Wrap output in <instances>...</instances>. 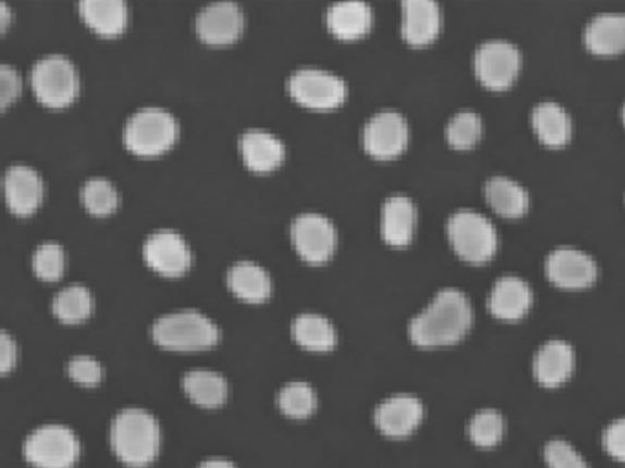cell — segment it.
<instances>
[{
    "instance_id": "cell-25",
    "label": "cell",
    "mask_w": 625,
    "mask_h": 468,
    "mask_svg": "<svg viewBox=\"0 0 625 468\" xmlns=\"http://www.w3.org/2000/svg\"><path fill=\"white\" fill-rule=\"evenodd\" d=\"M228 287L234 297L247 304H262L271 297L268 271L255 262L234 263L229 269Z\"/></svg>"
},
{
    "instance_id": "cell-4",
    "label": "cell",
    "mask_w": 625,
    "mask_h": 468,
    "mask_svg": "<svg viewBox=\"0 0 625 468\" xmlns=\"http://www.w3.org/2000/svg\"><path fill=\"white\" fill-rule=\"evenodd\" d=\"M29 86L46 109H66L79 96V74L66 56L51 53L34 64Z\"/></svg>"
},
{
    "instance_id": "cell-32",
    "label": "cell",
    "mask_w": 625,
    "mask_h": 468,
    "mask_svg": "<svg viewBox=\"0 0 625 468\" xmlns=\"http://www.w3.org/2000/svg\"><path fill=\"white\" fill-rule=\"evenodd\" d=\"M503 434H505V419L494 408L476 411L468 423L470 440L474 445L481 446V448L498 445L503 440Z\"/></svg>"
},
{
    "instance_id": "cell-29",
    "label": "cell",
    "mask_w": 625,
    "mask_h": 468,
    "mask_svg": "<svg viewBox=\"0 0 625 468\" xmlns=\"http://www.w3.org/2000/svg\"><path fill=\"white\" fill-rule=\"evenodd\" d=\"M291 333L295 343L307 352L324 354L336 346V332L330 320L317 313H302L293 320Z\"/></svg>"
},
{
    "instance_id": "cell-18",
    "label": "cell",
    "mask_w": 625,
    "mask_h": 468,
    "mask_svg": "<svg viewBox=\"0 0 625 468\" xmlns=\"http://www.w3.org/2000/svg\"><path fill=\"white\" fill-rule=\"evenodd\" d=\"M403 24L401 34L409 46L422 48L432 45L441 32V8L430 0H406L401 4Z\"/></svg>"
},
{
    "instance_id": "cell-41",
    "label": "cell",
    "mask_w": 625,
    "mask_h": 468,
    "mask_svg": "<svg viewBox=\"0 0 625 468\" xmlns=\"http://www.w3.org/2000/svg\"><path fill=\"white\" fill-rule=\"evenodd\" d=\"M13 21V13L7 2H0V35L4 34Z\"/></svg>"
},
{
    "instance_id": "cell-30",
    "label": "cell",
    "mask_w": 625,
    "mask_h": 468,
    "mask_svg": "<svg viewBox=\"0 0 625 468\" xmlns=\"http://www.w3.org/2000/svg\"><path fill=\"white\" fill-rule=\"evenodd\" d=\"M51 309L63 324H81L94 311V297L88 287L72 284L56 295Z\"/></svg>"
},
{
    "instance_id": "cell-13",
    "label": "cell",
    "mask_w": 625,
    "mask_h": 468,
    "mask_svg": "<svg viewBox=\"0 0 625 468\" xmlns=\"http://www.w3.org/2000/svg\"><path fill=\"white\" fill-rule=\"evenodd\" d=\"M546 274L549 282L560 290L578 292L597 282L598 266L580 249L557 247L547 257Z\"/></svg>"
},
{
    "instance_id": "cell-33",
    "label": "cell",
    "mask_w": 625,
    "mask_h": 468,
    "mask_svg": "<svg viewBox=\"0 0 625 468\" xmlns=\"http://www.w3.org/2000/svg\"><path fill=\"white\" fill-rule=\"evenodd\" d=\"M483 136V121L473 110L455 114L446 126V139L454 149H473Z\"/></svg>"
},
{
    "instance_id": "cell-39",
    "label": "cell",
    "mask_w": 625,
    "mask_h": 468,
    "mask_svg": "<svg viewBox=\"0 0 625 468\" xmlns=\"http://www.w3.org/2000/svg\"><path fill=\"white\" fill-rule=\"evenodd\" d=\"M602 445L609 456L625 463V417L614 419L603 429Z\"/></svg>"
},
{
    "instance_id": "cell-1",
    "label": "cell",
    "mask_w": 625,
    "mask_h": 468,
    "mask_svg": "<svg viewBox=\"0 0 625 468\" xmlns=\"http://www.w3.org/2000/svg\"><path fill=\"white\" fill-rule=\"evenodd\" d=\"M474 322L473 304L459 290H443L409 322V338L419 348H443L466 337Z\"/></svg>"
},
{
    "instance_id": "cell-9",
    "label": "cell",
    "mask_w": 625,
    "mask_h": 468,
    "mask_svg": "<svg viewBox=\"0 0 625 468\" xmlns=\"http://www.w3.org/2000/svg\"><path fill=\"white\" fill-rule=\"evenodd\" d=\"M522 70V53L506 40H489L474 53V72L489 90H506L516 83Z\"/></svg>"
},
{
    "instance_id": "cell-8",
    "label": "cell",
    "mask_w": 625,
    "mask_h": 468,
    "mask_svg": "<svg viewBox=\"0 0 625 468\" xmlns=\"http://www.w3.org/2000/svg\"><path fill=\"white\" fill-rule=\"evenodd\" d=\"M287 91L295 103L306 109H339L347 98L346 83L326 70L302 69L291 75Z\"/></svg>"
},
{
    "instance_id": "cell-40",
    "label": "cell",
    "mask_w": 625,
    "mask_h": 468,
    "mask_svg": "<svg viewBox=\"0 0 625 468\" xmlns=\"http://www.w3.org/2000/svg\"><path fill=\"white\" fill-rule=\"evenodd\" d=\"M17 365V344L10 333L0 330V375H7Z\"/></svg>"
},
{
    "instance_id": "cell-24",
    "label": "cell",
    "mask_w": 625,
    "mask_h": 468,
    "mask_svg": "<svg viewBox=\"0 0 625 468\" xmlns=\"http://www.w3.org/2000/svg\"><path fill=\"white\" fill-rule=\"evenodd\" d=\"M587 50L597 56L625 52V13H602L584 32Z\"/></svg>"
},
{
    "instance_id": "cell-15",
    "label": "cell",
    "mask_w": 625,
    "mask_h": 468,
    "mask_svg": "<svg viewBox=\"0 0 625 468\" xmlns=\"http://www.w3.org/2000/svg\"><path fill=\"white\" fill-rule=\"evenodd\" d=\"M196 32L205 45H233L244 32V13L234 2H215L199 12Z\"/></svg>"
},
{
    "instance_id": "cell-2",
    "label": "cell",
    "mask_w": 625,
    "mask_h": 468,
    "mask_svg": "<svg viewBox=\"0 0 625 468\" xmlns=\"http://www.w3.org/2000/svg\"><path fill=\"white\" fill-rule=\"evenodd\" d=\"M110 445L126 467H147L160 454V423L148 410L136 406L125 408L112 421Z\"/></svg>"
},
{
    "instance_id": "cell-17",
    "label": "cell",
    "mask_w": 625,
    "mask_h": 468,
    "mask_svg": "<svg viewBox=\"0 0 625 468\" xmlns=\"http://www.w3.org/2000/svg\"><path fill=\"white\" fill-rule=\"evenodd\" d=\"M575 349L562 338H551L541 344L532 359V373L541 386H562L575 370Z\"/></svg>"
},
{
    "instance_id": "cell-11",
    "label": "cell",
    "mask_w": 625,
    "mask_h": 468,
    "mask_svg": "<svg viewBox=\"0 0 625 468\" xmlns=\"http://www.w3.org/2000/svg\"><path fill=\"white\" fill-rule=\"evenodd\" d=\"M408 141V123L395 110H382L364 125V150L376 160H395L406 150Z\"/></svg>"
},
{
    "instance_id": "cell-14",
    "label": "cell",
    "mask_w": 625,
    "mask_h": 468,
    "mask_svg": "<svg viewBox=\"0 0 625 468\" xmlns=\"http://www.w3.org/2000/svg\"><path fill=\"white\" fill-rule=\"evenodd\" d=\"M2 193L10 211L19 218L37 212L45 198V183L29 165H12L2 177Z\"/></svg>"
},
{
    "instance_id": "cell-12",
    "label": "cell",
    "mask_w": 625,
    "mask_h": 468,
    "mask_svg": "<svg viewBox=\"0 0 625 468\" xmlns=\"http://www.w3.org/2000/svg\"><path fill=\"white\" fill-rule=\"evenodd\" d=\"M143 258L148 268L167 279L183 276L193 266V253L187 242L182 234L169 229L148 236L143 246Z\"/></svg>"
},
{
    "instance_id": "cell-19",
    "label": "cell",
    "mask_w": 625,
    "mask_h": 468,
    "mask_svg": "<svg viewBox=\"0 0 625 468\" xmlns=\"http://www.w3.org/2000/svg\"><path fill=\"white\" fill-rule=\"evenodd\" d=\"M532 306L530 286L519 276H501L489 295V311L495 319L514 322L524 319Z\"/></svg>"
},
{
    "instance_id": "cell-37",
    "label": "cell",
    "mask_w": 625,
    "mask_h": 468,
    "mask_svg": "<svg viewBox=\"0 0 625 468\" xmlns=\"http://www.w3.org/2000/svg\"><path fill=\"white\" fill-rule=\"evenodd\" d=\"M69 375L75 384L94 389L105 378V370L101 362L91 355H75L69 362Z\"/></svg>"
},
{
    "instance_id": "cell-35",
    "label": "cell",
    "mask_w": 625,
    "mask_h": 468,
    "mask_svg": "<svg viewBox=\"0 0 625 468\" xmlns=\"http://www.w3.org/2000/svg\"><path fill=\"white\" fill-rule=\"evenodd\" d=\"M32 268L37 279L45 280V282H56L61 279L66 269V255H64L63 247L56 242L40 244L32 258Z\"/></svg>"
},
{
    "instance_id": "cell-10",
    "label": "cell",
    "mask_w": 625,
    "mask_h": 468,
    "mask_svg": "<svg viewBox=\"0 0 625 468\" xmlns=\"http://www.w3.org/2000/svg\"><path fill=\"white\" fill-rule=\"evenodd\" d=\"M291 242L295 246L298 257L304 262L319 266L331 260L335 255L336 229L331 220L317 214V212H304L291 223Z\"/></svg>"
},
{
    "instance_id": "cell-27",
    "label": "cell",
    "mask_w": 625,
    "mask_h": 468,
    "mask_svg": "<svg viewBox=\"0 0 625 468\" xmlns=\"http://www.w3.org/2000/svg\"><path fill=\"white\" fill-rule=\"evenodd\" d=\"M485 198L495 214L503 218H522L529 211L527 190L511 177L495 176L485 185Z\"/></svg>"
},
{
    "instance_id": "cell-28",
    "label": "cell",
    "mask_w": 625,
    "mask_h": 468,
    "mask_svg": "<svg viewBox=\"0 0 625 468\" xmlns=\"http://www.w3.org/2000/svg\"><path fill=\"white\" fill-rule=\"evenodd\" d=\"M183 392L194 405L218 408L228 401V381L212 370H191L183 375Z\"/></svg>"
},
{
    "instance_id": "cell-23",
    "label": "cell",
    "mask_w": 625,
    "mask_h": 468,
    "mask_svg": "<svg viewBox=\"0 0 625 468\" xmlns=\"http://www.w3.org/2000/svg\"><path fill=\"white\" fill-rule=\"evenodd\" d=\"M77 10L83 23L101 37H118L128 26V7L121 0H85Z\"/></svg>"
},
{
    "instance_id": "cell-20",
    "label": "cell",
    "mask_w": 625,
    "mask_h": 468,
    "mask_svg": "<svg viewBox=\"0 0 625 468\" xmlns=\"http://www.w3.org/2000/svg\"><path fill=\"white\" fill-rule=\"evenodd\" d=\"M417 211L408 196H390L381 209V236L388 246L406 247L414 241Z\"/></svg>"
},
{
    "instance_id": "cell-5",
    "label": "cell",
    "mask_w": 625,
    "mask_h": 468,
    "mask_svg": "<svg viewBox=\"0 0 625 468\" xmlns=\"http://www.w3.org/2000/svg\"><path fill=\"white\" fill-rule=\"evenodd\" d=\"M180 126L174 115L158 107L137 110L126 121L123 139L126 149L139 158H156L166 155L177 141Z\"/></svg>"
},
{
    "instance_id": "cell-3",
    "label": "cell",
    "mask_w": 625,
    "mask_h": 468,
    "mask_svg": "<svg viewBox=\"0 0 625 468\" xmlns=\"http://www.w3.org/2000/svg\"><path fill=\"white\" fill-rule=\"evenodd\" d=\"M152 341L169 352H201L217 346L220 330L204 313L183 309L163 315L154 322Z\"/></svg>"
},
{
    "instance_id": "cell-42",
    "label": "cell",
    "mask_w": 625,
    "mask_h": 468,
    "mask_svg": "<svg viewBox=\"0 0 625 468\" xmlns=\"http://www.w3.org/2000/svg\"><path fill=\"white\" fill-rule=\"evenodd\" d=\"M196 468H236V467H234L233 463L228 461V459H223V457H211V459H207V461L199 463L198 467Z\"/></svg>"
},
{
    "instance_id": "cell-36",
    "label": "cell",
    "mask_w": 625,
    "mask_h": 468,
    "mask_svg": "<svg viewBox=\"0 0 625 468\" xmlns=\"http://www.w3.org/2000/svg\"><path fill=\"white\" fill-rule=\"evenodd\" d=\"M543 457L549 468H591L580 452L565 440H549L543 446Z\"/></svg>"
},
{
    "instance_id": "cell-6",
    "label": "cell",
    "mask_w": 625,
    "mask_h": 468,
    "mask_svg": "<svg viewBox=\"0 0 625 468\" xmlns=\"http://www.w3.org/2000/svg\"><path fill=\"white\" fill-rule=\"evenodd\" d=\"M446 233L455 255L474 266L490 262L498 251L495 227L479 212H454L446 223Z\"/></svg>"
},
{
    "instance_id": "cell-22",
    "label": "cell",
    "mask_w": 625,
    "mask_h": 468,
    "mask_svg": "<svg viewBox=\"0 0 625 468\" xmlns=\"http://www.w3.org/2000/svg\"><path fill=\"white\" fill-rule=\"evenodd\" d=\"M326 24L336 39L357 40L373 26V12L366 2H336L326 13Z\"/></svg>"
},
{
    "instance_id": "cell-7",
    "label": "cell",
    "mask_w": 625,
    "mask_h": 468,
    "mask_svg": "<svg viewBox=\"0 0 625 468\" xmlns=\"http://www.w3.org/2000/svg\"><path fill=\"white\" fill-rule=\"evenodd\" d=\"M24 457L37 468H72L81 456V443L66 424H40L24 441Z\"/></svg>"
},
{
    "instance_id": "cell-16",
    "label": "cell",
    "mask_w": 625,
    "mask_h": 468,
    "mask_svg": "<svg viewBox=\"0 0 625 468\" xmlns=\"http://www.w3.org/2000/svg\"><path fill=\"white\" fill-rule=\"evenodd\" d=\"M425 408L415 395L397 394L377 406L373 419L377 429L393 440L408 438L421 424Z\"/></svg>"
},
{
    "instance_id": "cell-26",
    "label": "cell",
    "mask_w": 625,
    "mask_h": 468,
    "mask_svg": "<svg viewBox=\"0 0 625 468\" xmlns=\"http://www.w3.org/2000/svg\"><path fill=\"white\" fill-rule=\"evenodd\" d=\"M530 123L541 144L551 149H560L571 139V131H573L571 118L557 103L546 101V103L536 104L530 115Z\"/></svg>"
},
{
    "instance_id": "cell-34",
    "label": "cell",
    "mask_w": 625,
    "mask_h": 468,
    "mask_svg": "<svg viewBox=\"0 0 625 468\" xmlns=\"http://www.w3.org/2000/svg\"><path fill=\"white\" fill-rule=\"evenodd\" d=\"M279 406L282 414L293 419H306L317 408L315 390L302 381H293L280 390Z\"/></svg>"
},
{
    "instance_id": "cell-31",
    "label": "cell",
    "mask_w": 625,
    "mask_h": 468,
    "mask_svg": "<svg viewBox=\"0 0 625 468\" xmlns=\"http://www.w3.org/2000/svg\"><path fill=\"white\" fill-rule=\"evenodd\" d=\"M81 201L91 217L105 218L118 211L120 195L109 180L91 177L81 189Z\"/></svg>"
},
{
    "instance_id": "cell-21",
    "label": "cell",
    "mask_w": 625,
    "mask_h": 468,
    "mask_svg": "<svg viewBox=\"0 0 625 468\" xmlns=\"http://www.w3.org/2000/svg\"><path fill=\"white\" fill-rule=\"evenodd\" d=\"M240 155L245 167L253 172H271L282 165L285 158L284 144L266 131H247L240 139Z\"/></svg>"
},
{
    "instance_id": "cell-43",
    "label": "cell",
    "mask_w": 625,
    "mask_h": 468,
    "mask_svg": "<svg viewBox=\"0 0 625 468\" xmlns=\"http://www.w3.org/2000/svg\"><path fill=\"white\" fill-rule=\"evenodd\" d=\"M622 120H624V125H625V104H624V110H622Z\"/></svg>"
},
{
    "instance_id": "cell-38",
    "label": "cell",
    "mask_w": 625,
    "mask_h": 468,
    "mask_svg": "<svg viewBox=\"0 0 625 468\" xmlns=\"http://www.w3.org/2000/svg\"><path fill=\"white\" fill-rule=\"evenodd\" d=\"M23 91V79L10 64L0 63V112L10 109Z\"/></svg>"
}]
</instances>
